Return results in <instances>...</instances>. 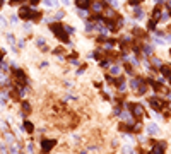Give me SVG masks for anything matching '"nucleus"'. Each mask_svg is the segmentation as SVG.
Returning a JSON list of instances; mask_svg holds the SVG:
<instances>
[{"instance_id":"1","label":"nucleus","mask_w":171,"mask_h":154,"mask_svg":"<svg viewBox=\"0 0 171 154\" xmlns=\"http://www.w3.org/2000/svg\"><path fill=\"white\" fill-rule=\"evenodd\" d=\"M19 17L24 19V21H36V19L41 17V14L36 12V10H34L33 7H29V5H22V7L19 9Z\"/></svg>"},{"instance_id":"2","label":"nucleus","mask_w":171,"mask_h":154,"mask_svg":"<svg viewBox=\"0 0 171 154\" xmlns=\"http://www.w3.org/2000/svg\"><path fill=\"white\" fill-rule=\"evenodd\" d=\"M50 29L53 31V34H55L58 39H62V41H68V36H67V33H65V24H62V22H51Z\"/></svg>"},{"instance_id":"3","label":"nucleus","mask_w":171,"mask_h":154,"mask_svg":"<svg viewBox=\"0 0 171 154\" xmlns=\"http://www.w3.org/2000/svg\"><path fill=\"white\" fill-rule=\"evenodd\" d=\"M128 110L132 111V115L135 118H142L144 116V106L139 103H128Z\"/></svg>"},{"instance_id":"4","label":"nucleus","mask_w":171,"mask_h":154,"mask_svg":"<svg viewBox=\"0 0 171 154\" xmlns=\"http://www.w3.org/2000/svg\"><path fill=\"white\" fill-rule=\"evenodd\" d=\"M149 105H151V108H152V110H156V111H161L162 108L166 106V103L161 101L159 98H151L149 99Z\"/></svg>"},{"instance_id":"5","label":"nucleus","mask_w":171,"mask_h":154,"mask_svg":"<svg viewBox=\"0 0 171 154\" xmlns=\"http://www.w3.org/2000/svg\"><path fill=\"white\" fill-rule=\"evenodd\" d=\"M56 141H53V139H45V141H41V149L43 152H50L53 147H55Z\"/></svg>"},{"instance_id":"6","label":"nucleus","mask_w":171,"mask_h":154,"mask_svg":"<svg viewBox=\"0 0 171 154\" xmlns=\"http://www.w3.org/2000/svg\"><path fill=\"white\" fill-rule=\"evenodd\" d=\"M164 151H166V142H158L152 147V154H164Z\"/></svg>"},{"instance_id":"7","label":"nucleus","mask_w":171,"mask_h":154,"mask_svg":"<svg viewBox=\"0 0 171 154\" xmlns=\"http://www.w3.org/2000/svg\"><path fill=\"white\" fill-rule=\"evenodd\" d=\"M75 5H77V9H84V10H87V9L93 5V2H91V0H75Z\"/></svg>"},{"instance_id":"8","label":"nucleus","mask_w":171,"mask_h":154,"mask_svg":"<svg viewBox=\"0 0 171 154\" xmlns=\"http://www.w3.org/2000/svg\"><path fill=\"white\" fill-rule=\"evenodd\" d=\"M161 16H162V9L159 7V5H156V7H154V10H152V19L159 21V19H161Z\"/></svg>"},{"instance_id":"9","label":"nucleus","mask_w":171,"mask_h":154,"mask_svg":"<svg viewBox=\"0 0 171 154\" xmlns=\"http://www.w3.org/2000/svg\"><path fill=\"white\" fill-rule=\"evenodd\" d=\"M103 9H104V4H103V2H93V12L99 14V12H103Z\"/></svg>"},{"instance_id":"10","label":"nucleus","mask_w":171,"mask_h":154,"mask_svg":"<svg viewBox=\"0 0 171 154\" xmlns=\"http://www.w3.org/2000/svg\"><path fill=\"white\" fill-rule=\"evenodd\" d=\"M14 75H16V79L19 82H26V74L22 72V70H19V68H17V70H14Z\"/></svg>"},{"instance_id":"11","label":"nucleus","mask_w":171,"mask_h":154,"mask_svg":"<svg viewBox=\"0 0 171 154\" xmlns=\"http://www.w3.org/2000/svg\"><path fill=\"white\" fill-rule=\"evenodd\" d=\"M161 74L168 79H171V67L169 65H161Z\"/></svg>"},{"instance_id":"12","label":"nucleus","mask_w":171,"mask_h":154,"mask_svg":"<svg viewBox=\"0 0 171 154\" xmlns=\"http://www.w3.org/2000/svg\"><path fill=\"white\" fill-rule=\"evenodd\" d=\"M133 17H135V19H142V17H144V10H142L139 5L133 7Z\"/></svg>"},{"instance_id":"13","label":"nucleus","mask_w":171,"mask_h":154,"mask_svg":"<svg viewBox=\"0 0 171 154\" xmlns=\"http://www.w3.org/2000/svg\"><path fill=\"white\" fill-rule=\"evenodd\" d=\"M159 132V128L156 123H149L147 125V134H151V135H156V134Z\"/></svg>"},{"instance_id":"14","label":"nucleus","mask_w":171,"mask_h":154,"mask_svg":"<svg viewBox=\"0 0 171 154\" xmlns=\"http://www.w3.org/2000/svg\"><path fill=\"white\" fill-rule=\"evenodd\" d=\"M24 128H26V132L27 134H33V130H34V127H33L31 122H24V123H22V130H24Z\"/></svg>"},{"instance_id":"15","label":"nucleus","mask_w":171,"mask_h":154,"mask_svg":"<svg viewBox=\"0 0 171 154\" xmlns=\"http://www.w3.org/2000/svg\"><path fill=\"white\" fill-rule=\"evenodd\" d=\"M133 34H137V38H145V31L139 28H133Z\"/></svg>"},{"instance_id":"16","label":"nucleus","mask_w":171,"mask_h":154,"mask_svg":"<svg viewBox=\"0 0 171 154\" xmlns=\"http://www.w3.org/2000/svg\"><path fill=\"white\" fill-rule=\"evenodd\" d=\"M156 26H158V21H156V19H151L149 24H147V29H149V31H154V29H156Z\"/></svg>"},{"instance_id":"17","label":"nucleus","mask_w":171,"mask_h":154,"mask_svg":"<svg viewBox=\"0 0 171 154\" xmlns=\"http://www.w3.org/2000/svg\"><path fill=\"white\" fill-rule=\"evenodd\" d=\"M45 4L48 5V7H58V0H45Z\"/></svg>"},{"instance_id":"18","label":"nucleus","mask_w":171,"mask_h":154,"mask_svg":"<svg viewBox=\"0 0 171 154\" xmlns=\"http://www.w3.org/2000/svg\"><path fill=\"white\" fill-rule=\"evenodd\" d=\"M152 51H154L152 46H149V45H147V46H144V53H145V55H152Z\"/></svg>"},{"instance_id":"19","label":"nucleus","mask_w":171,"mask_h":154,"mask_svg":"<svg viewBox=\"0 0 171 154\" xmlns=\"http://www.w3.org/2000/svg\"><path fill=\"white\" fill-rule=\"evenodd\" d=\"M142 2H145V0H128V4L132 5V7H135V5H140Z\"/></svg>"},{"instance_id":"20","label":"nucleus","mask_w":171,"mask_h":154,"mask_svg":"<svg viewBox=\"0 0 171 154\" xmlns=\"http://www.w3.org/2000/svg\"><path fill=\"white\" fill-rule=\"evenodd\" d=\"M152 64L156 65V67H159V68H161L162 62H161V60H159V58H156V57H154V58H152Z\"/></svg>"},{"instance_id":"21","label":"nucleus","mask_w":171,"mask_h":154,"mask_svg":"<svg viewBox=\"0 0 171 154\" xmlns=\"http://www.w3.org/2000/svg\"><path fill=\"white\" fill-rule=\"evenodd\" d=\"M22 110H24L26 113H29V111H31V106H29V103H22Z\"/></svg>"},{"instance_id":"22","label":"nucleus","mask_w":171,"mask_h":154,"mask_svg":"<svg viewBox=\"0 0 171 154\" xmlns=\"http://www.w3.org/2000/svg\"><path fill=\"white\" fill-rule=\"evenodd\" d=\"M24 0H9V4L10 5H19V4H22Z\"/></svg>"},{"instance_id":"23","label":"nucleus","mask_w":171,"mask_h":154,"mask_svg":"<svg viewBox=\"0 0 171 154\" xmlns=\"http://www.w3.org/2000/svg\"><path fill=\"white\" fill-rule=\"evenodd\" d=\"M5 26H7V21H5V17L0 16V28H5Z\"/></svg>"},{"instance_id":"24","label":"nucleus","mask_w":171,"mask_h":154,"mask_svg":"<svg viewBox=\"0 0 171 154\" xmlns=\"http://www.w3.org/2000/svg\"><path fill=\"white\" fill-rule=\"evenodd\" d=\"M7 41L9 43H14L16 39H14V34H7Z\"/></svg>"},{"instance_id":"25","label":"nucleus","mask_w":171,"mask_h":154,"mask_svg":"<svg viewBox=\"0 0 171 154\" xmlns=\"http://www.w3.org/2000/svg\"><path fill=\"white\" fill-rule=\"evenodd\" d=\"M111 72H113V74H118L120 72V67H113V68H111Z\"/></svg>"},{"instance_id":"26","label":"nucleus","mask_w":171,"mask_h":154,"mask_svg":"<svg viewBox=\"0 0 171 154\" xmlns=\"http://www.w3.org/2000/svg\"><path fill=\"white\" fill-rule=\"evenodd\" d=\"M29 2H31V5H38L39 4V0H29Z\"/></svg>"},{"instance_id":"27","label":"nucleus","mask_w":171,"mask_h":154,"mask_svg":"<svg viewBox=\"0 0 171 154\" xmlns=\"http://www.w3.org/2000/svg\"><path fill=\"white\" fill-rule=\"evenodd\" d=\"M10 21H12V24H16V21H17V16H12V17H10Z\"/></svg>"},{"instance_id":"28","label":"nucleus","mask_w":171,"mask_h":154,"mask_svg":"<svg viewBox=\"0 0 171 154\" xmlns=\"http://www.w3.org/2000/svg\"><path fill=\"white\" fill-rule=\"evenodd\" d=\"M62 4H65V5H68V4H70V2H68V0H62Z\"/></svg>"}]
</instances>
